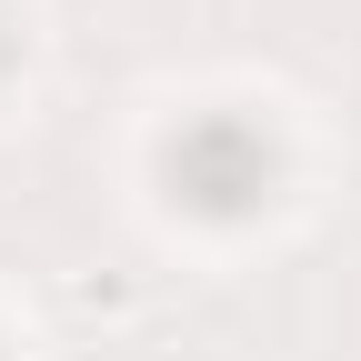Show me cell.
<instances>
[{"label":"cell","instance_id":"6da1fadb","mask_svg":"<svg viewBox=\"0 0 361 361\" xmlns=\"http://www.w3.org/2000/svg\"><path fill=\"white\" fill-rule=\"evenodd\" d=\"M0 61H11V40H0Z\"/></svg>","mask_w":361,"mask_h":361}]
</instances>
